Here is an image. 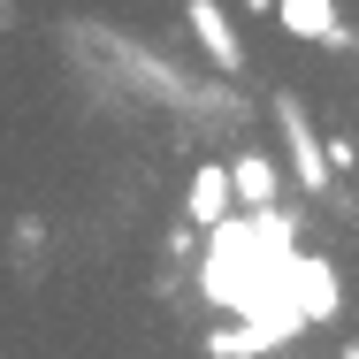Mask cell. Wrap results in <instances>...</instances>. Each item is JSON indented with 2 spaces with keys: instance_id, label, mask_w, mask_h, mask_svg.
Wrapping results in <instances>:
<instances>
[{
  "instance_id": "6da1fadb",
  "label": "cell",
  "mask_w": 359,
  "mask_h": 359,
  "mask_svg": "<svg viewBox=\"0 0 359 359\" xmlns=\"http://www.w3.org/2000/svg\"><path fill=\"white\" fill-rule=\"evenodd\" d=\"M268 115H276V130H283V161H290V176H298V191H306V199H329V191H337V168H329V138L306 123V100H298V92H276Z\"/></svg>"
},
{
  "instance_id": "7a4b0ae2",
  "label": "cell",
  "mask_w": 359,
  "mask_h": 359,
  "mask_svg": "<svg viewBox=\"0 0 359 359\" xmlns=\"http://www.w3.org/2000/svg\"><path fill=\"white\" fill-rule=\"evenodd\" d=\"M313 321L298 313V298L283 306H252V313H237V329H207V359H260V352H283L298 344Z\"/></svg>"
},
{
  "instance_id": "3957f363",
  "label": "cell",
  "mask_w": 359,
  "mask_h": 359,
  "mask_svg": "<svg viewBox=\"0 0 359 359\" xmlns=\"http://www.w3.org/2000/svg\"><path fill=\"white\" fill-rule=\"evenodd\" d=\"M290 298H298V313H306L313 329H329V321L344 313V283H337V260H321V252H290Z\"/></svg>"
},
{
  "instance_id": "277c9868",
  "label": "cell",
  "mask_w": 359,
  "mask_h": 359,
  "mask_svg": "<svg viewBox=\"0 0 359 359\" xmlns=\"http://www.w3.org/2000/svg\"><path fill=\"white\" fill-rule=\"evenodd\" d=\"M184 23H191V39L207 46V62H215L222 76L245 69V39H237V23L222 15V0H184Z\"/></svg>"
},
{
  "instance_id": "5b68a950",
  "label": "cell",
  "mask_w": 359,
  "mask_h": 359,
  "mask_svg": "<svg viewBox=\"0 0 359 359\" xmlns=\"http://www.w3.org/2000/svg\"><path fill=\"white\" fill-rule=\"evenodd\" d=\"M229 207H237L229 161H199L191 184H184V222H191V229H215V222H229Z\"/></svg>"
},
{
  "instance_id": "8992f818",
  "label": "cell",
  "mask_w": 359,
  "mask_h": 359,
  "mask_svg": "<svg viewBox=\"0 0 359 359\" xmlns=\"http://www.w3.org/2000/svg\"><path fill=\"white\" fill-rule=\"evenodd\" d=\"M229 184H237V207H252V215L283 207V168H276L260 145H237V153H229Z\"/></svg>"
},
{
  "instance_id": "52a82bcc",
  "label": "cell",
  "mask_w": 359,
  "mask_h": 359,
  "mask_svg": "<svg viewBox=\"0 0 359 359\" xmlns=\"http://www.w3.org/2000/svg\"><path fill=\"white\" fill-rule=\"evenodd\" d=\"M276 23H283L298 46H352V31H344L337 0H276Z\"/></svg>"
},
{
  "instance_id": "ba28073f",
  "label": "cell",
  "mask_w": 359,
  "mask_h": 359,
  "mask_svg": "<svg viewBox=\"0 0 359 359\" xmlns=\"http://www.w3.org/2000/svg\"><path fill=\"white\" fill-rule=\"evenodd\" d=\"M8 252H15V276H39V252H46V222H39V215H15V229H8Z\"/></svg>"
},
{
  "instance_id": "9c48e42d",
  "label": "cell",
  "mask_w": 359,
  "mask_h": 359,
  "mask_svg": "<svg viewBox=\"0 0 359 359\" xmlns=\"http://www.w3.org/2000/svg\"><path fill=\"white\" fill-rule=\"evenodd\" d=\"M161 252H168V260H191V222H168V237H161Z\"/></svg>"
},
{
  "instance_id": "30bf717a",
  "label": "cell",
  "mask_w": 359,
  "mask_h": 359,
  "mask_svg": "<svg viewBox=\"0 0 359 359\" xmlns=\"http://www.w3.org/2000/svg\"><path fill=\"white\" fill-rule=\"evenodd\" d=\"M352 161H359V145L344 138V130H337V138H329V168H337V176H344V168H352Z\"/></svg>"
},
{
  "instance_id": "8fae6325",
  "label": "cell",
  "mask_w": 359,
  "mask_h": 359,
  "mask_svg": "<svg viewBox=\"0 0 359 359\" xmlns=\"http://www.w3.org/2000/svg\"><path fill=\"white\" fill-rule=\"evenodd\" d=\"M245 8H252V15H276V0H245Z\"/></svg>"
},
{
  "instance_id": "7c38bea8",
  "label": "cell",
  "mask_w": 359,
  "mask_h": 359,
  "mask_svg": "<svg viewBox=\"0 0 359 359\" xmlns=\"http://www.w3.org/2000/svg\"><path fill=\"white\" fill-rule=\"evenodd\" d=\"M337 359H359V344H344V352H337Z\"/></svg>"
},
{
  "instance_id": "4fadbf2b",
  "label": "cell",
  "mask_w": 359,
  "mask_h": 359,
  "mask_svg": "<svg viewBox=\"0 0 359 359\" xmlns=\"http://www.w3.org/2000/svg\"><path fill=\"white\" fill-rule=\"evenodd\" d=\"M352 222H359V215H352Z\"/></svg>"
}]
</instances>
